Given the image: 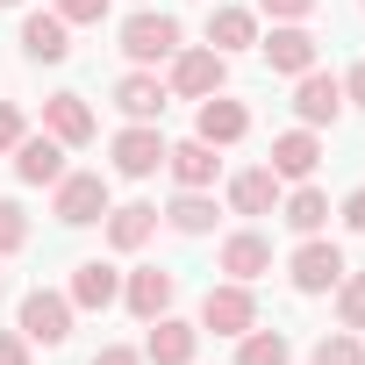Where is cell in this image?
Segmentation results:
<instances>
[{"label": "cell", "instance_id": "obj_6", "mask_svg": "<svg viewBox=\"0 0 365 365\" xmlns=\"http://www.w3.org/2000/svg\"><path fill=\"white\" fill-rule=\"evenodd\" d=\"M122 301H129V315H136V322H158V315H172L179 279H172V272H158V265H143V272H129V279H122Z\"/></svg>", "mask_w": 365, "mask_h": 365}, {"label": "cell", "instance_id": "obj_4", "mask_svg": "<svg viewBox=\"0 0 365 365\" xmlns=\"http://www.w3.org/2000/svg\"><path fill=\"white\" fill-rule=\"evenodd\" d=\"M122 51H129V65H158V58L179 51V22L172 15H129L122 22Z\"/></svg>", "mask_w": 365, "mask_h": 365}, {"label": "cell", "instance_id": "obj_8", "mask_svg": "<svg viewBox=\"0 0 365 365\" xmlns=\"http://www.w3.org/2000/svg\"><path fill=\"white\" fill-rule=\"evenodd\" d=\"M294 115H301V129L336 122V115H344V79H329V72H301V86H294Z\"/></svg>", "mask_w": 365, "mask_h": 365}, {"label": "cell", "instance_id": "obj_35", "mask_svg": "<svg viewBox=\"0 0 365 365\" xmlns=\"http://www.w3.org/2000/svg\"><path fill=\"white\" fill-rule=\"evenodd\" d=\"M344 101H358V108H365V58L344 72Z\"/></svg>", "mask_w": 365, "mask_h": 365}, {"label": "cell", "instance_id": "obj_37", "mask_svg": "<svg viewBox=\"0 0 365 365\" xmlns=\"http://www.w3.org/2000/svg\"><path fill=\"white\" fill-rule=\"evenodd\" d=\"M0 8H15V0H0Z\"/></svg>", "mask_w": 365, "mask_h": 365}, {"label": "cell", "instance_id": "obj_13", "mask_svg": "<svg viewBox=\"0 0 365 365\" xmlns=\"http://www.w3.org/2000/svg\"><path fill=\"white\" fill-rule=\"evenodd\" d=\"M194 344H201V329H194V322L158 315V322H150V336H143V358H150V365H194Z\"/></svg>", "mask_w": 365, "mask_h": 365}, {"label": "cell", "instance_id": "obj_24", "mask_svg": "<svg viewBox=\"0 0 365 365\" xmlns=\"http://www.w3.org/2000/svg\"><path fill=\"white\" fill-rule=\"evenodd\" d=\"M165 222H172L179 237H208V230H215V201L194 194V187H179V201L165 208Z\"/></svg>", "mask_w": 365, "mask_h": 365}, {"label": "cell", "instance_id": "obj_22", "mask_svg": "<svg viewBox=\"0 0 365 365\" xmlns=\"http://www.w3.org/2000/svg\"><path fill=\"white\" fill-rule=\"evenodd\" d=\"M251 43H258V22H251L244 8H215V15H208V51L230 58V51H251Z\"/></svg>", "mask_w": 365, "mask_h": 365}, {"label": "cell", "instance_id": "obj_19", "mask_svg": "<svg viewBox=\"0 0 365 365\" xmlns=\"http://www.w3.org/2000/svg\"><path fill=\"white\" fill-rule=\"evenodd\" d=\"M222 272H230V279H244V287H251V279H258V272H272V244H265V237H258V230H237V237H230V244H222Z\"/></svg>", "mask_w": 365, "mask_h": 365}, {"label": "cell", "instance_id": "obj_14", "mask_svg": "<svg viewBox=\"0 0 365 365\" xmlns=\"http://www.w3.org/2000/svg\"><path fill=\"white\" fill-rule=\"evenodd\" d=\"M244 129H251L244 101H222V93H208V101H201V122H194V136H201V143H215V150H222V143H237Z\"/></svg>", "mask_w": 365, "mask_h": 365}, {"label": "cell", "instance_id": "obj_5", "mask_svg": "<svg viewBox=\"0 0 365 365\" xmlns=\"http://www.w3.org/2000/svg\"><path fill=\"white\" fill-rule=\"evenodd\" d=\"M165 150H172V143H165L150 122H129V129L115 136V172H122V179H150V172L165 165Z\"/></svg>", "mask_w": 365, "mask_h": 365}, {"label": "cell", "instance_id": "obj_17", "mask_svg": "<svg viewBox=\"0 0 365 365\" xmlns=\"http://www.w3.org/2000/svg\"><path fill=\"white\" fill-rule=\"evenodd\" d=\"M315 165H322L315 129H287V136H272V172H279V179H308Z\"/></svg>", "mask_w": 365, "mask_h": 365}, {"label": "cell", "instance_id": "obj_38", "mask_svg": "<svg viewBox=\"0 0 365 365\" xmlns=\"http://www.w3.org/2000/svg\"><path fill=\"white\" fill-rule=\"evenodd\" d=\"M0 287H8V279H0Z\"/></svg>", "mask_w": 365, "mask_h": 365}, {"label": "cell", "instance_id": "obj_21", "mask_svg": "<svg viewBox=\"0 0 365 365\" xmlns=\"http://www.w3.org/2000/svg\"><path fill=\"white\" fill-rule=\"evenodd\" d=\"M115 108H122L129 122H158V115H165V86H158V72H129V79L115 86Z\"/></svg>", "mask_w": 365, "mask_h": 365}, {"label": "cell", "instance_id": "obj_16", "mask_svg": "<svg viewBox=\"0 0 365 365\" xmlns=\"http://www.w3.org/2000/svg\"><path fill=\"white\" fill-rule=\"evenodd\" d=\"M43 129H51L58 143H86V136H93V108H86L79 93H51V101H43Z\"/></svg>", "mask_w": 365, "mask_h": 365}, {"label": "cell", "instance_id": "obj_1", "mask_svg": "<svg viewBox=\"0 0 365 365\" xmlns=\"http://www.w3.org/2000/svg\"><path fill=\"white\" fill-rule=\"evenodd\" d=\"M22 336L43 344V351H58V344L72 336V294H51V287L22 294Z\"/></svg>", "mask_w": 365, "mask_h": 365}, {"label": "cell", "instance_id": "obj_2", "mask_svg": "<svg viewBox=\"0 0 365 365\" xmlns=\"http://www.w3.org/2000/svg\"><path fill=\"white\" fill-rule=\"evenodd\" d=\"M251 322H258V301H251V287H244V279L208 287V301H201V329H215V336H244Z\"/></svg>", "mask_w": 365, "mask_h": 365}, {"label": "cell", "instance_id": "obj_9", "mask_svg": "<svg viewBox=\"0 0 365 365\" xmlns=\"http://www.w3.org/2000/svg\"><path fill=\"white\" fill-rule=\"evenodd\" d=\"M336 279H344V251L322 244V237H308V244L294 251V287H301V294H329Z\"/></svg>", "mask_w": 365, "mask_h": 365}, {"label": "cell", "instance_id": "obj_30", "mask_svg": "<svg viewBox=\"0 0 365 365\" xmlns=\"http://www.w3.org/2000/svg\"><path fill=\"white\" fill-rule=\"evenodd\" d=\"M258 8H265L272 22H308V15L322 8V0H258Z\"/></svg>", "mask_w": 365, "mask_h": 365}, {"label": "cell", "instance_id": "obj_34", "mask_svg": "<svg viewBox=\"0 0 365 365\" xmlns=\"http://www.w3.org/2000/svg\"><path fill=\"white\" fill-rule=\"evenodd\" d=\"M93 365H143V351H122V344H101Z\"/></svg>", "mask_w": 365, "mask_h": 365}, {"label": "cell", "instance_id": "obj_7", "mask_svg": "<svg viewBox=\"0 0 365 365\" xmlns=\"http://www.w3.org/2000/svg\"><path fill=\"white\" fill-rule=\"evenodd\" d=\"M222 72H230L222 51H179V58H172V93L208 101V93H222Z\"/></svg>", "mask_w": 365, "mask_h": 365}, {"label": "cell", "instance_id": "obj_27", "mask_svg": "<svg viewBox=\"0 0 365 365\" xmlns=\"http://www.w3.org/2000/svg\"><path fill=\"white\" fill-rule=\"evenodd\" d=\"M315 365H365V351H358L351 329H329V336L315 344Z\"/></svg>", "mask_w": 365, "mask_h": 365}, {"label": "cell", "instance_id": "obj_32", "mask_svg": "<svg viewBox=\"0 0 365 365\" xmlns=\"http://www.w3.org/2000/svg\"><path fill=\"white\" fill-rule=\"evenodd\" d=\"M58 15H65V22H101L108 0H58Z\"/></svg>", "mask_w": 365, "mask_h": 365}, {"label": "cell", "instance_id": "obj_20", "mask_svg": "<svg viewBox=\"0 0 365 365\" xmlns=\"http://www.w3.org/2000/svg\"><path fill=\"white\" fill-rule=\"evenodd\" d=\"M272 201H279V172H272V165L230 179V208H237V215H272Z\"/></svg>", "mask_w": 365, "mask_h": 365}, {"label": "cell", "instance_id": "obj_25", "mask_svg": "<svg viewBox=\"0 0 365 365\" xmlns=\"http://www.w3.org/2000/svg\"><path fill=\"white\" fill-rule=\"evenodd\" d=\"M287 358H294V344H287L279 329H258V322H251V329L237 336V365H287Z\"/></svg>", "mask_w": 365, "mask_h": 365}, {"label": "cell", "instance_id": "obj_29", "mask_svg": "<svg viewBox=\"0 0 365 365\" xmlns=\"http://www.w3.org/2000/svg\"><path fill=\"white\" fill-rule=\"evenodd\" d=\"M22 244H29V215H22L15 201H0V258L22 251Z\"/></svg>", "mask_w": 365, "mask_h": 365}, {"label": "cell", "instance_id": "obj_18", "mask_svg": "<svg viewBox=\"0 0 365 365\" xmlns=\"http://www.w3.org/2000/svg\"><path fill=\"white\" fill-rule=\"evenodd\" d=\"M150 237H158V208H150V201L108 208V244H115V251H143Z\"/></svg>", "mask_w": 365, "mask_h": 365}, {"label": "cell", "instance_id": "obj_26", "mask_svg": "<svg viewBox=\"0 0 365 365\" xmlns=\"http://www.w3.org/2000/svg\"><path fill=\"white\" fill-rule=\"evenodd\" d=\"M287 222H294L301 237H315V230L329 222V194H315V187H301V194L287 201Z\"/></svg>", "mask_w": 365, "mask_h": 365}, {"label": "cell", "instance_id": "obj_10", "mask_svg": "<svg viewBox=\"0 0 365 365\" xmlns=\"http://www.w3.org/2000/svg\"><path fill=\"white\" fill-rule=\"evenodd\" d=\"M15 172L29 179V187H58V179H65V143L43 129V136H22L15 143Z\"/></svg>", "mask_w": 365, "mask_h": 365}, {"label": "cell", "instance_id": "obj_12", "mask_svg": "<svg viewBox=\"0 0 365 365\" xmlns=\"http://www.w3.org/2000/svg\"><path fill=\"white\" fill-rule=\"evenodd\" d=\"M258 51H265V65H272V72H287V79H301V72H315V36H308L301 22H287V29H272V36H265Z\"/></svg>", "mask_w": 365, "mask_h": 365}, {"label": "cell", "instance_id": "obj_23", "mask_svg": "<svg viewBox=\"0 0 365 365\" xmlns=\"http://www.w3.org/2000/svg\"><path fill=\"white\" fill-rule=\"evenodd\" d=\"M22 51L29 58H43V65H58L72 43H65V15H29L22 22Z\"/></svg>", "mask_w": 365, "mask_h": 365}, {"label": "cell", "instance_id": "obj_11", "mask_svg": "<svg viewBox=\"0 0 365 365\" xmlns=\"http://www.w3.org/2000/svg\"><path fill=\"white\" fill-rule=\"evenodd\" d=\"M165 165H172V179H179V187H194V194H208V187H215V172H222L215 143H201V136L172 143V150H165Z\"/></svg>", "mask_w": 365, "mask_h": 365}, {"label": "cell", "instance_id": "obj_36", "mask_svg": "<svg viewBox=\"0 0 365 365\" xmlns=\"http://www.w3.org/2000/svg\"><path fill=\"white\" fill-rule=\"evenodd\" d=\"M344 222H351V230H358V237H365V187H358V194H351V201H344Z\"/></svg>", "mask_w": 365, "mask_h": 365}, {"label": "cell", "instance_id": "obj_3", "mask_svg": "<svg viewBox=\"0 0 365 365\" xmlns=\"http://www.w3.org/2000/svg\"><path fill=\"white\" fill-rule=\"evenodd\" d=\"M101 215H108V179L101 172H65L58 179V222L65 230H86Z\"/></svg>", "mask_w": 365, "mask_h": 365}, {"label": "cell", "instance_id": "obj_15", "mask_svg": "<svg viewBox=\"0 0 365 365\" xmlns=\"http://www.w3.org/2000/svg\"><path fill=\"white\" fill-rule=\"evenodd\" d=\"M115 301H122V272L115 265H101V258L72 265V308H115Z\"/></svg>", "mask_w": 365, "mask_h": 365}, {"label": "cell", "instance_id": "obj_33", "mask_svg": "<svg viewBox=\"0 0 365 365\" xmlns=\"http://www.w3.org/2000/svg\"><path fill=\"white\" fill-rule=\"evenodd\" d=\"M0 365H29V336L22 329H0Z\"/></svg>", "mask_w": 365, "mask_h": 365}, {"label": "cell", "instance_id": "obj_28", "mask_svg": "<svg viewBox=\"0 0 365 365\" xmlns=\"http://www.w3.org/2000/svg\"><path fill=\"white\" fill-rule=\"evenodd\" d=\"M336 315H344V329H365V272L336 279Z\"/></svg>", "mask_w": 365, "mask_h": 365}, {"label": "cell", "instance_id": "obj_31", "mask_svg": "<svg viewBox=\"0 0 365 365\" xmlns=\"http://www.w3.org/2000/svg\"><path fill=\"white\" fill-rule=\"evenodd\" d=\"M22 136H29V129H22V108H15V101H0V150H15Z\"/></svg>", "mask_w": 365, "mask_h": 365}]
</instances>
